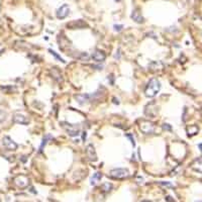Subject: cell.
Listing matches in <instances>:
<instances>
[{
    "mask_svg": "<svg viewBox=\"0 0 202 202\" xmlns=\"http://www.w3.org/2000/svg\"><path fill=\"white\" fill-rule=\"evenodd\" d=\"M161 90V83L158 79L153 78L149 81L148 85L145 86V95L147 97H149V98H153L158 95V93Z\"/></svg>",
    "mask_w": 202,
    "mask_h": 202,
    "instance_id": "cell-1",
    "label": "cell"
},
{
    "mask_svg": "<svg viewBox=\"0 0 202 202\" xmlns=\"http://www.w3.org/2000/svg\"><path fill=\"white\" fill-rule=\"evenodd\" d=\"M61 125L70 136H77L80 133V126L78 124H72L64 121V122H61Z\"/></svg>",
    "mask_w": 202,
    "mask_h": 202,
    "instance_id": "cell-2",
    "label": "cell"
},
{
    "mask_svg": "<svg viewBox=\"0 0 202 202\" xmlns=\"http://www.w3.org/2000/svg\"><path fill=\"white\" fill-rule=\"evenodd\" d=\"M109 176L114 178V179H118V180H122L127 178L129 176V171L127 169L124 168H117V169H112L110 172H109Z\"/></svg>",
    "mask_w": 202,
    "mask_h": 202,
    "instance_id": "cell-3",
    "label": "cell"
},
{
    "mask_svg": "<svg viewBox=\"0 0 202 202\" xmlns=\"http://www.w3.org/2000/svg\"><path fill=\"white\" fill-rule=\"evenodd\" d=\"M140 129L141 132H144L145 135H152L155 132L156 126L152 121L149 120H141L140 121Z\"/></svg>",
    "mask_w": 202,
    "mask_h": 202,
    "instance_id": "cell-4",
    "label": "cell"
},
{
    "mask_svg": "<svg viewBox=\"0 0 202 202\" xmlns=\"http://www.w3.org/2000/svg\"><path fill=\"white\" fill-rule=\"evenodd\" d=\"M159 113V107L155 102H152V103H149L147 106L145 108V114L147 116L149 117H156L157 114Z\"/></svg>",
    "mask_w": 202,
    "mask_h": 202,
    "instance_id": "cell-5",
    "label": "cell"
},
{
    "mask_svg": "<svg viewBox=\"0 0 202 202\" xmlns=\"http://www.w3.org/2000/svg\"><path fill=\"white\" fill-rule=\"evenodd\" d=\"M69 13H70V7L68 4H63L62 6L58 8L56 12V16L59 19H65L69 15Z\"/></svg>",
    "mask_w": 202,
    "mask_h": 202,
    "instance_id": "cell-6",
    "label": "cell"
},
{
    "mask_svg": "<svg viewBox=\"0 0 202 202\" xmlns=\"http://www.w3.org/2000/svg\"><path fill=\"white\" fill-rule=\"evenodd\" d=\"M2 145H4V148L8 151H15L17 149V144L11 139L9 136H4L3 140H2Z\"/></svg>",
    "mask_w": 202,
    "mask_h": 202,
    "instance_id": "cell-7",
    "label": "cell"
},
{
    "mask_svg": "<svg viewBox=\"0 0 202 202\" xmlns=\"http://www.w3.org/2000/svg\"><path fill=\"white\" fill-rule=\"evenodd\" d=\"M14 184L19 188H25L30 184V179L24 175H18L14 178Z\"/></svg>",
    "mask_w": 202,
    "mask_h": 202,
    "instance_id": "cell-8",
    "label": "cell"
},
{
    "mask_svg": "<svg viewBox=\"0 0 202 202\" xmlns=\"http://www.w3.org/2000/svg\"><path fill=\"white\" fill-rule=\"evenodd\" d=\"M12 120H13V122L15 123L23 124V125H26L30 123V119H28L25 115L21 114V113H14L13 117H12Z\"/></svg>",
    "mask_w": 202,
    "mask_h": 202,
    "instance_id": "cell-9",
    "label": "cell"
},
{
    "mask_svg": "<svg viewBox=\"0 0 202 202\" xmlns=\"http://www.w3.org/2000/svg\"><path fill=\"white\" fill-rule=\"evenodd\" d=\"M86 155H87V158L89 159V161H91V162H96L98 160L96 151H95L94 147H93V145H88L86 147Z\"/></svg>",
    "mask_w": 202,
    "mask_h": 202,
    "instance_id": "cell-10",
    "label": "cell"
},
{
    "mask_svg": "<svg viewBox=\"0 0 202 202\" xmlns=\"http://www.w3.org/2000/svg\"><path fill=\"white\" fill-rule=\"evenodd\" d=\"M50 74L51 76L53 77V79H54L56 82H58V83H63V75H62V73H61V71L59 70L58 68H52L50 69Z\"/></svg>",
    "mask_w": 202,
    "mask_h": 202,
    "instance_id": "cell-11",
    "label": "cell"
},
{
    "mask_svg": "<svg viewBox=\"0 0 202 202\" xmlns=\"http://www.w3.org/2000/svg\"><path fill=\"white\" fill-rule=\"evenodd\" d=\"M87 26V23L83 21L82 19L79 20H74L72 22L67 23V27L70 28V30H77V28H84Z\"/></svg>",
    "mask_w": 202,
    "mask_h": 202,
    "instance_id": "cell-12",
    "label": "cell"
},
{
    "mask_svg": "<svg viewBox=\"0 0 202 202\" xmlns=\"http://www.w3.org/2000/svg\"><path fill=\"white\" fill-rule=\"evenodd\" d=\"M92 59L95 61V62H103L106 59V55L105 53L101 50H95L92 53Z\"/></svg>",
    "mask_w": 202,
    "mask_h": 202,
    "instance_id": "cell-13",
    "label": "cell"
},
{
    "mask_svg": "<svg viewBox=\"0 0 202 202\" xmlns=\"http://www.w3.org/2000/svg\"><path fill=\"white\" fill-rule=\"evenodd\" d=\"M131 18L133 21H135L136 23H143L144 22V16L141 15V12L139 8H135L131 12Z\"/></svg>",
    "mask_w": 202,
    "mask_h": 202,
    "instance_id": "cell-14",
    "label": "cell"
},
{
    "mask_svg": "<svg viewBox=\"0 0 202 202\" xmlns=\"http://www.w3.org/2000/svg\"><path fill=\"white\" fill-rule=\"evenodd\" d=\"M191 169L197 173H202V157L197 158L192 162Z\"/></svg>",
    "mask_w": 202,
    "mask_h": 202,
    "instance_id": "cell-15",
    "label": "cell"
},
{
    "mask_svg": "<svg viewBox=\"0 0 202 202\" xmlns=\"http://www.w3.org/2000/svg\"><path fill=\"white\" fill-rule=\"evenodd\" d=\"M92 95H88V94H79V95H75V99L77 100V102L79 104L83 105L85 103H87L88 101H90V98Z\"/></svg>",
    "mask_w": 202,
    "mask_h": 202,
    "instance_id": "cell-16",
    "label": "cell"
},
{
    "mask_svg": "<svg viewBox=\"0 0 202 202\" xmlns=\"http://www.w3.org/2000/svg\"><path fill=\"white\" fill-rule=\"evenodd\" d=\"M186 131H187V133L189 136H192V135H195L196 133H198L199 128H198L196 125H190V126L186 128Z\"/></svg>",
    "mask_w": 202,
    "mask_h": 202,
    "instance_id": "cell-17",
    "label": "cell"
},
{
    "mask_svg": "<svg viewBox=\"0 0 202 202\" xmlns=\"http://www.w3.org/2000/svg\"><path fill=\"white\" fill-rule=\"evenodd\" d=\"M101 178H102V174L99 173V172L95 173L94 175H93V177L91 178V180H90L91 185H95V184L97 183V182L101 180Z\"/></svg>",
    "mask_w": 202,
    "mask_h": 202,
    "instance_id": "cell-18",
    "label": "cell"
},
{
    "mask_svg": "<svg viewBox=\"0 0 202 202\" xmlns=\"http://www.w3.org/2000/svg\"><path fill=\"white\" fill-rule=\"evenodd\" d=\"M112 188H113V186L111 183H109V182H105V183L101 185V189H102L104 192H110Z\"/></svg>",
    "mask_w": 202,
    "mask_h": 202,
    "instance_id": "cell-19",
    "label": "cell"
},
{
    "mask_svg": "<svg viewBox=\"0 0 202 202\" xmlns=\"http://www.w3.org/2000/svg\"><path fill=\"white\" fill-rule=\"evenodd\" d=\"M51 139H52V136H51V135H46V137H44V140H43V143H42V145H40V148H39V151H40V152L43 151L44 147V145H47L48 140H51Z\"/></svg>",
    "mask_w": 202,
    "mask_h": 202,
    "instance_id": "cell-20",
    "label": "cell"
},
{
    "mask_svg": "<svg viewBox=\"0 0 202 202\" xmlns=\"http://www.w3.org/2000/svg\"><path fill=\"white\" fill-rule=\"evenodd\" d=\"M48 52H50L51 54H52L53 56H54V57H55V58H56L57 60H59L60 62H62V63H65L64 59H63V58H61V57H60V56H59L58 54H57V53H56L55 51H53V50H48Z\"/></svg>",
    "mask_w": 202,
    "mask_h": 202,
    "instance_id": "cell-21",
    "label": "cell"
},
{
    "mask_svg": "<svg viewBox=\"0 0 202 202\" xmlns=\"http://www.w3.org/2000/svg\"><path fill=\"white\" fill-rule=\"evenodd\" d=\"M6 112L5 111H3L2 109H0V123L2 122V121H4L5 120V118H6Z\"/></svg>",
    "mask_w": 202,
    "mask_h": 202,
    "instance_id": "cell-22",
    "label": "cell"
},
{
    "mask_svg": "<svg viewBox=\"0 0 202 202\" xmlns=\"http://www.w3.org/2000/svg\"><path fill=\"white\" fill-rule=\"evenodd\" d=\"M113 27H114V30L115 31H120L123 28V25H122V24H118V25H117V24H115V25L113 26Z\"/></svg>",
    "mask_w": 202,
    "mask_h": 202,
    "instance_id": "cell-23",
    "label": "cell"
},
{
    "mask_svg": "<svg viewBox=\"0 0 202 202\" xmlns=\"http://www.w3.org/2000/svg\"><path fill=\"white\" fill-rule=\"evenodd\" d=\"M162 127H163V129H165V131H171V129H172L171 125L168 124V123H164Z\"/></svg>",
    "mask_w": 202,
    "mask_h": 202,
    "instance_id": "cell-24",
    "label": "cell"
},
{
    "mask_svg": "<svg viewBox=\"0 0 202 202\" xmlns=\"http://www.w3.org/2000/svg\"><path fill=\"white\" fill-rule=\"evenodd\" d=\"M160 185H163V186H167V187H173L172 184L170 182H159Z\"/></svg>",
    "mask_w": 202,
    "mask_h": 202,
    "instance_id": "cell-25",
    "label": "cell"
},
{
    "mask_svg": "<svg viewBox=\"0 0 202 202\" xmlns=\"http://www.w3.org/2000/svg\"><path fill=\"white\" fill-rule=\"evenodd\" d=\"M127 137H129V139H131V144H132L133 147H135V140L132 139V135H127Z\"/></svg>",
    "mask_w": 202,
    "mask_h": 202,
    "instance_id": "cell-26",
    "label": "cell"
},
{
    "mask_svg": "<svg viewBox=\"0 0 202 202\" xmlns=\"http://www.w3.org/2000/svg\"><path fill=\"white\" fill-rule=\"evenodd\" d=\"M115 59H120V50H118L116 52V55H115Z\"/></svg>",
    "mask_w": 202,
    "mask_h": 202,
    "instance_id": "cell-27",
    "label": "cell"
},
{
    "mask_svg": "<svg viewBox=\"0 0 202 202\" xmlns=\"http://www.w3.org/2000/svg\"><path fill=\"white\" fill-rule=\"evenodd\" d=\"M93 68H97V70H102V66H92Z\"/></svg>",
    "mask_w": 202,
    "mask_h": 202,
    "instance_id": "cell-28",
    "label": "cell"
},
{
    "mask_svg": "<svg viewBox=\"0 0 202 202\" xmlns=\"http://www.w3.org/2000/svg\"><path fill=\"white\" fill-rule=\"evenodd\" d=\"M198 147H199V149H200V151L202 152V144H200L199 145H198Z\"/></svg>",
    "mask_w": 202,
    "mask_h": 202,
    "instance_id": "cell-29",
    "label": "cell"
},
{
    "mask_svg": "<svg viewBox=\"0 0 202 202\" xmlns=\"http://www.w3.org/2000/svg\"><path fill=\"white\" fill-rule=\"evenodd\" d=\"M3 52H4V50H3V48H2V50H0V55H1Z\"/></svg>",
    "mask_w": 202,
    "mask_h": 202,
    "instance_id": "cell-30",
    "label": "cell"
},
{
    "mask_svg": "<svg viewBox=\"0 0 202 202\" xmlns=\"http://www.w3.org/2000/svg\"><path fill=\"white\" fill-rule=\"evenodd\" d=\"M114 1H116V2H120L121 0H114Z\"/></svg>",
    "mask_w": 202,
    "mask_h": 202,
    "instance_id": "cell-31",
    "label": "cell"
},
{
    "mask_svg": "<svg viewBox=\"0 0 202 202\" xmlns=\"http://www.w3.org/2000/svg\"><path fill=\"white\" fill-rule=\"evenodd\" d=\"M196 202H202V199H201V200H199V201H196Z\"/></svg>",
    "mask_w": 202,
    "mask_h": 202,
    "instance_id": "cell-32",
    "label": "cell"
},
{
    "mask_svg": "<svg viewBox=\"0 0 202 202\" xmlns=\"http://www.w3.org/2000/svg\"><path fill=\"white\" fill-rule=\"evenodd\" d=\"M143 202H145V201H143Z\"/></svg>",
    "mask_w": 202,
    "mask_h": 202,
    "instance_id": "cell-33",
    "label": "cell"
},
{
    "mask_svg": "<svg viewBox=\"0 0 202 202\" xmlns=\"http://www.w3.org/2000/svg\"><path fill=\"white\" fill-rule=\"evenodd\" d=\"M0 202H1V200H0Z\"/></svg>",
    "mask_w": 202,
    "mask_h": 202,
    "instance_id": "cell-34",
    "label": "cell"
}]
</instances>
